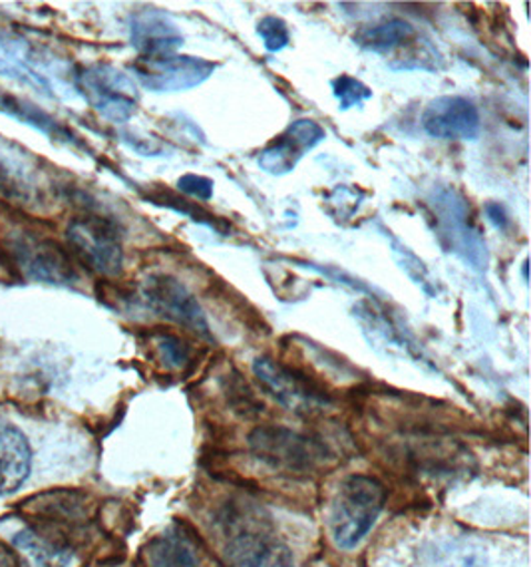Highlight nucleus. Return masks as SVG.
Segmentation results:
<instances>
[{"mask_svg":"<svg viewBox=\"0 0 531 567\" xmlns=\"http://www.w3.org/2000/svg\"><path fill=\"white\" fill-rule=\"evenodd\" d=\"M177 189L184 192L186 196L197 197L201 202H209L211 196H214V182L209 177L186 174V176L177 179Z\"/></svg>","mask_w":531,"mask_h":567,"instance_id":"nucleus-25","label":"nucleus"},{"mask_svg":"<svg viewBox=\"0 0 531 567\" xmlns=\"http://www.w3.org/2000/svg\"><path fill=\"white\" fill-rule=\"evenodd\" d=\"M32 451L27 436L0 422V496L12 494L29 478Z\"/></svg>","mask_w":531,"mask_h":567,"instance_id":"nucleus-15","label":"nucleus"},{"mask_svg":"<svg viewBox=\"0 0 531 567\" xmlns=\"http://www.w3.org/2000/svg\"><path fill=\"white\" fill-rule=\"evenodd\" d=\"M257 381L263 384L269 394L275 396L285 409L293 412H315L325 409L331 399L321 391L315 382L309 381L305 374L289 369L281 362L261 357L253 362Z\"/></svg>","mask_w":531,"mask_h":567,"instance_id":"nucleus-8","label":"nucleus"},{"mask_svg":"<svg viewBox=\"0 0 531 567\" xmlns=\"http://www.w3.org/2000/svg\"><path fill=\"white\" fill-rule=\"evenodd\" d=\"M325 137V130L319 126L315 120H295L271 146H267L259 154V167L266 169L267 174L285 176L293 172L305 154L315 150Z\"/></svg>","mask_w":531,"mask_h":567,"instance_id":"nucleus-11","label":"nucleus"},{"mask_svg":"<svg viewBox=\"0 0 531 567\" xmlns=\"http://www.w3.org/2000/svg\"><path fill=\"white\" fill-rule=\"evenodd\" d=\"M66 239L80 264L94 274L116 277L122 274L124 247L118 227L100 216H79L70 221Z\"/></svg>","mask_w":531,"mask_h":567,"instance_id":"nucleus-5","label":"nucleus"},{"mask_svg":"<svg viewBox=\"0 0 531 567\" xmlns=\"http://www.w3.org/2000/svg\"><path fill=\"white\" fill-rule=\"evenodd\" d=\"M162 202H164V206L169 207V209H176L177 214H184V216L191 217L194 221L201 224V226L211 227V229L221 231V221L216 219V216H211L206 209L191 206L186 199H177V197L174 196H166Z\"/></svg>","mask_w":531,"mask_h":567,"instance_id":"nucleus-24","label":"nucleus"},{"mask_svg":"<svg viewBox=\"0 0 531 567\" xmlns=\"http://www.w3.org/2000/svg\"><path fill=\"white\" fill-rule=\"evenodd\" d=\"M0 110L9 116L17 117L20 122L49 134L54 140L66 142V144L76 142V137L72 136L66 127L60 126L54 117L49 116L44 110L37 109L34 104L22 102V100L9 96V94H0Z\"/></svg>","mask_w":531,"mask_h":567,"instance_id":"nucleus-20","label":"nucleus"},{"mask_svg":"<svg viewBox=\"0 0 531 567\" xmlns=\"http://www.w3.org/2000/svg\"><path fill=\"white\" fill-rule=\"evenodd\" d=\"M80 94L100 116L124 124L138 110V89L134 80L110 64H92L76 74Z\"/></svg>","mask_w":531,"mask_h":567,"instance_id":"nucleus-4","label":"nucleus"},{"mask_svg":"<svg viewBox=\"0 0 531 567\" xmlns=\"http://www.w3.org/2000/svg\"><path fill=\"white\" fill-rule=\"evenodd\" d=\"M333 94L339 100L341 110L361 106L366 100L373 99V90L348 74H341L339 79L333 80Z\"/></svg>","mask_w":531,"mask_h":567,"instance_id":"nucleus-21","label":"nucleus"},{"mask_svg":"<svg viewBox=\"0 0 531 567\" xmlns=\"http://www.w3.org/2000/svg\"><path fill=\"white\" fill-rule=\"evenodd\" d=\"M158 349L171 369H184L189 361V347L174 334H162L158 339Z\"/></svg>","mask_w":531,"mask_h":567,"instance_id":"nucleus-23","label":"nucleus"},{"mask_svg":"<svg viewBox=\"0 0 531 567\" xmlns=\"http://www.w3.org/2000/svg\"><path fill=\"white\" fill-rule=\"evenodd\" d=\"M27 52L17 49V42H2L0 44V74L7 79L19 80L22 84H29L32 89L54 94L52 82L46 74L40 72L39 66L24 59Z\"/></svg>","mask_w":531,"mask_h":567,"instance_id":"nucleus-18","label":"nucleus"},{"mask_svg":"<svg viewBox=\"0 0 531 567\" xmlns=\"http://www.w3.org/2000/svg\"><path fill=\"white\" fill-rule=\"evenodd\" d=\"M249 444L257 458L271 464L273 468L287 472H306L315 468L325 458V449L319 442L299 432L281 426H261L249 436Z\"/></svg>","mask_w":531,"mask_h":567,"instance_id":"nucleus-7","label":"nucleus"},{"mask_svg":"<svg viewBox=\"0 0 531 567\" xmlns=\"http://www.w3.org/2000/svg\"><path fill=\"white\" fill-rule=\"evenodd\" d=\"M486 216L490 219V224L493 227H498V229H508L510 224H512V219L508 216V212H506V207L502 204H488L486 206Z\"/></svg>","mask_w":531,"mask_h":567,"instance_id":"nucleus-26","label":"nucleus"},{"mask_svg":"<svg viewBox=\"0 0 531 567\" xmlns=\"http://www.w3.org/2000/svg\"><path fill=\"white\" fill-rule=\"evenodd\" d=\"M423 127L428 136L438 140H476L480 136L482 120L472 100L440 96L424 110Z\"/></svg>","mask_w":531,"mask_h":567,"instance_id":"nucleus-12","label":"nucleus"},{"mask_svg":"<svg viewBox=\"0 0 531 567\" xmlns=\"http://www.w3.org/2000/svg\"><path fill=\"white\" fill-rule=\"evenodd\" d=\"M148 567H197L196 546L181 529L166 532L154 539L146 549Z\"/></svg>","mask_w":531,"mask_h":567,"instance_id":"nucleus-16","label":"nucleus"},{"mask_svg":"<svg viewBox=\"0 0 531 567\" xmlns=\"http://www.w3.org/2000/svg\"><path fill=\"white\" fill-rule=\"evenodd\" d=\"M7 254L27 279L50 285L79 284L80 275L69 254L50 239L29 231H14L7 239Z\"/></svg>","mask_w":531,"mask_h":567,"instance_id":"nucleus-3","label":"nucleus"},{"mask_svg":"<svg viewBox=\"0 0 531 567\" xmlns=\"http://www.w3.org/2000/svg\"><path fill=\"white\" fill-rule=\"evenodd\" d=\"M414 37H416V30L410 22L391 19L356 30L354 42L368 52L388 54L393 50L400 49L403 44H408Z\"/></svg>","mask_w":531,"mask_h":567,"instance_id":"nucleus-17","label":"nucleus"},{"mask_svg":"<svg viewBox=\"0 0 531 567\" xmlns=\"http://www.w3.org/2000/svg\"><path fill=\"white\" fill-rule=\"evenodd\" d=\"M430 206L444 247L473 269H486L488 251L482 235L470 219L468 202L454 187H438L430 197Z\"/></svg>","mask_w":531,"mask_h":567,"instance_id":"nucleus-2","label":"nucleus"},{"mask_svg":"<svg viewBox=\"0 0 531 567\" xmlns=\"http://www.w3.org/2000/svg\"><path fill=\"white\" fill-rule=\"evenodd\" d=\"M132 69L146 89L154 92H181L204 84L217 66L211 60L174 54L166 59L136 60Z\"/></svg>","mask_w":531,"mask_h":567,"instance_id":"nucleus-9","label":"nucleus"},{"mask_svg":"<svg viewBox=\"0 0 531 567\" xmlns=\"http://www.w3.org/2000/svg\"><path fill=\"white\" fill-rule=\"evenodd\" d=\"M12 542L22 554V567H69L72 564L69 549L59 548L27 529L19 532Z\"/></svg>","mask_w":531,"mask_h":567,"instance_id":"nucleus-19","label":"nucleus"},{"mask_svg":"<svg viewBox=\"0 0 531 567\" xmlns=\"http://www.w3.org/2000/svg\"><path fill=\"white\" fill-rule=\"evenodd\" d=\"M257 34H259V39L263 40V47L269 52H281L291 42L289 27H287L285 20L279 19V17H266V19L259 20Z\"/></svg>","mask_w":531,"mask_h":567,"instance_id":"nucleus-22","label":"nucleus"},{"mask_svg":"<svg viewBox=\"0 0 531 567\" xmlns=\"http://www.w3.org/2000/svg\"><path fill=\"white\" fill-rule=\"evenodd\" d=\"M0 567H9V559L4 558V554H0Z\"/></svg>","mask_w":531,"mask_h":567,"instance_id":"nucleus-27","label":"nucleus"},{"mask_svg":"<svg viewBox=\"0 0 531 567\" xmlns=\"http://www.w3.org/2000/svg\"><path fill=\"white\" fill-rule=\"evenodd\" d=\"M227 554L231 567H295V556L285 542L253 524L236 529Z\"/></svg>","mask_w":531,"mask_h":567,"instance_id":"nucleus-10","label":"nucleus"},{"mask_svg":"<svg viewBox=\"0 0 531 567\" xmlns=\"http://www.w3.org/2000/svg\"><path fill=\"white\" fill-rule=\"evenodd\" d=\"M132 47L138 52V60H158L174 56L184 44V34L174 20L159 10H142L129 27Z\"/></svg>","mask_w":531,"mask_h":567,"instance_id":"nucleus-13","label":"nucleus"},{"mask_svg":"<svg viewBox=\"0 0 531 567\" xmlns=\"http://www.w3.org/2000/svg\"><path fill=\"white\" fill-rule=\"evenodd\" d=\"M384 499L383 484L371 476H348L339 486L331 509V532L339 548L354 549L368 536L383 512Z\"/></svg>","mask_w":531,"mask_h":567,"instance_id":"nucleus-1","label":"nucleus"},{"mask_svg":"<svg viewBox=\"0 0 531 567\" xmlns=\"http://www.w3.org/2000/svg\"><path fill=\"white\" fill-rule=\"evenodd\" d=\"M142 299L152 313L184 327L197 337L211 339L201 305L197 303L196 297L176 277L149 275L142 284Z\"/></svg>","mask_w":531,"mask_h":567,"instance_id":"nucleus-6","label":"nucleus"},{"mask_svg":"<svg viewBox=\"0 0 531 567\" xmlns=\"http://www.w3.org/2000/svg\"><path fill=\"white\" fill-rule=\"evenodd\" d=\"M0 194L22 206H40L44 187L40 184L39 167L14 147H2L0 142Z\"/></svg>","mask_w":531,"mask_h":567,"instance_id":"nucleus-14","label":"nucleus"}]
</instances>
